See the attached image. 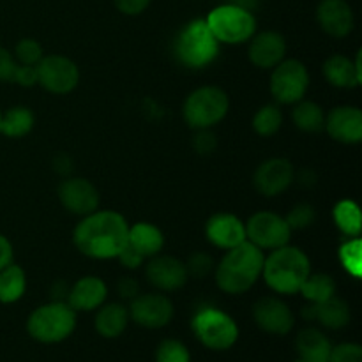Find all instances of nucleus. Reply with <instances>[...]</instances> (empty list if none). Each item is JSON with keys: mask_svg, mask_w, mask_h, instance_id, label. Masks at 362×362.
Here are the masks:
<instances>
[{"mask_svg": "<svg viewBox=\"0 0 362 362\" xmlns=\"http://www.w3.org/2000/svg\"><path fill=\"white\" fill-rule=\"evenodd\" d=\"M329 362H362V349L359 343H339L332 345Z\"/></svg>", "mask_w": 362, "mask_h": 362, "instance_id": "4c0bfd02", "label": "nucleus"}, {"mask_svg": "<svg viewBox=\"0 0 362 362\" xmlns=\"http://www.w3.org/2000/svg\"><path fill=\"white\" fill-rule=\"evenodd\" d=\"M296 180V168L286 158L265 159L253 173V186L262 197L274 198L285 193Z\"/></svg>", "mask_w": 362, "mask_h": 362, "instance_id": "2eb2a0df", "label": "nucleus"}, {"mask_svg": "<svg viewBox=\"0 0 362 362\" xmlns=\"http://www.w3.org/2000/svg\"><path fill=\"white\" fill-rule=\"evenodd\" d=\"M145 278L158 292H175L187 283L186 264L170 255H156L145 262Z\"/></svg>", "mask_w": 362, "mask_h": 362, "instance_id": "dca6fc26", "label": "nucleus"}, {"mask_svg": "<svg viewBox=\"0 0 362 362\" xmlns=\"http://www.w3.org/2000/svg\"><path fill=\"white\" fill-rule=\"evenodd\" d=\"M324 131L334 141L357 145L362 141V112L357 106L341 105L325 113Z\"/></svg>", "mask_w": 362, "mask_h": 362, "instance_id": "f3484780", "label": "nucleus"}, {"mask_svg": "<svg viewBox=\"0 0 362 362\" xmlns=\"http://www.w3.org/2000/svg\"><path fill=\"white\" fill-rule=\"evenodd\" d=\"M219 45H243L257 34V18L239 4H221L205 18Z\"/></svg>", "mask_w": 362, "mask_h": 362, "instance_id": "6e6552de", "label": "nucleus"}, {"mask_svg": "<svg viewBox=\"0 0 362 362\" xmlns=\"http://www.w3.org/2000/svg\"><path fill=\"white\" fill-rule=\"evenodd\" d=\"M126 218L115 211H94L83 216L73 230L76 250L92 260H113L127 246Z\"/></svg>", "mask_w": 362, "mask_h": 362, "instance_id": "f257e3e1", "label": "nucleus"}, {"mask_svg": "<svg viewBox=\"0 0 362 362\" xmlns=\"http://www.w3.org/2000/svg\"><path fill=\"white\" fill-rule=\"evenodd\" d=\"M303 318L310 322H318L322 327L331 329V331H341L350 324L352 311L346 300L341 297L332 296L331 299L318 304H310L303 308Z\"/></svg>", "mask_w": 362, "mask_h": 362, "instance_id": "4be33fe9", "label": "nucleus"}, {"mask_svg": "<svg viewBox=\"0 0 362 362\" xmlns=\"http://www.w3.org/2000/svg\"><path fill=\"white\" fill-rule=\"evenodd\" d=\"M13 83L20 85V87H25V88H30L34 87V85H37V67L18 64V69H16V74H14Z\"/></svg>", "mask_w": 362, "mask_h": 362, "instance_id": "79ce46f5", "label": "nucleus"}, {"mask_svg": "<svg viewBox=\"0 0 362 362\" xmlns=\"http://www.w3.org/2000/svg\"><path fill=\"white\" fill-rule=\"evenodd\" d=\"M108 299V286L99 276H83L69 286L66 303L76 313L95 311Z\"/></svg>", "mask_w": 362, "mask_h": 362, "instance_id": "412c9836", "label": "nucleus"}, {"mask_svg": "<svg viewBox=\"0 0 362 362\" xmlns=\"http://www.w3.org/2000/svg\"><path fill=\"white\" fill-rule=\"evenodd\" d=\"M230 110V98L221 87L205 85L191 92L182 105L184 122L191 129H212L225 120Z\"/></svg>", "mask_w": 362, "mask_h": 362, "instance_id": "423d86ee", "label": "nucleus"}, {"mask_svg": "<svg viewBox=\"0 0 362 362\" xmlns=\"http://www.w3.org/2000/svg\"><path fill=\"white\" fill-rule=\"evenodd\" d=\"M214 260H212L211 255L204 253V251H198L189 257V260L186 262V271L189 278L202 279L205 276H209L211 272H214Z\"/></svg>", "mask_w": 362, "mask_h": 362, "instance_id": "e433bc0d", "label": "nucleus"}, {"mask_svg": "<svg viewBox=\"0 0 362 362\" xmlns=\"http://www.w3.org/2000/svg\"><path fill=\"white\" fill-rule=\"evenodd\" d=\"M338 260L341 267L354 279H361L362 276V240L361 237H350L339 246Z\"/></svg>", "mask_w": 362, "mask_h": 362, "instance_id": "473e14b6", "label": "nucleus"}, {"mask_svg": "<svg viewBox=\"0 0 362 362\" xmlns=\"http://www.w3.org/2000/svg\"><path fill=\"white\" fill-rule=\"evenodd\" d=\"M286 223H288L290 230H306L317 219V211H315L313 205L310 204H297L296 207H292V211L285 216Z\"/></svg>", "mask_w": 362, "mask_h": 362, "instance_id": "c9c22d12", "label": "nucleus"}, {"mask_svg": "<svg viewBox=\"0 0 362 362\" xmlns=\"http://www.w3.org/2000/svg\"><path fill=\"white\" fill-rule=\"evenodd\" d=\"M286 39L276 30L255 34L247 46V59L258 69H272L286 57Z\"/></svg>", "mask_w": 362, "mask_h": 362, "instance_id": "6ab92c4d", "label": "nucleus"}, {"mask_svg": "<svg viewBox=\"0 0 362 362\" xmlns=\"http://www.w3.org/2000/svg\"><path fill=\"white\" fill-rule=\"evenodd\" d=\"M0 120H2V112H0Z\"/></svg>", "mask_w": 362, "mask_h": 362, "instance_id": "09e8293b", "label": "nucleus"}, {"mask_svg": "<svg viewBox=\"0 0 362 362\" xmlns=\"http://www.w3.org/2000/svg\"><path fill=\"white\" fill-rule=\"evenodd\" d=\"M117 292L122 299L133 300L134 297L140 293V286H138V281L131 276H126V278H120L119 283H117Z\"/></svg>", "mask_w": 362, "mask_h": 362, "instance_id": "37998d69", "label": "nucleus"}, {"mask_svg": "<svg viewBox=\"0 0 362 362\" xmlns=\"http://www.w3.org/2000/svg\"><path fill=\"white\" fill-rule=\"evenodd\" d=\"M53 168L62 177H69L71 170H73V161H71V158L67 154H59L53 159Z\"/></svg>", "mask_w": 362, "mask_h": 362, "instance_id": "49530a36", "label": "nucleus"}, {"mask_svg": "<svg viewBox=\"0 0 362 362\" xmlns=\"http://www.w3.org/2000/svg\"><path fill=\"white\" fill-rule=\"evenodd\" d=\"M317 21L322 30L334 39L346 37L356 27L352 6L346 0H320L317 6Z\"/></svg>", "mask_w": 362, "mask_h": 362, "instance_id": "aec40b11", "label": "nucleus"}, {"mask_svg": "<svg viewBox=\"0 0 362 362\" xmlns=\"http://www.w3.org/2000/svg\"><path fill=\"white\" fill-rule=\"evenodd\" d=\"M310 88V71L300 60L283 59L272 67L269 90L278 105H296Z\"/></svg>", "mask_w": 362, "mask_h": 362, "instance_id": "1a4fd4ad", "label": "nucleus"}, {"mask_svg": "<svg viewBox=\"0 0 362 362\" xmlns=\"http://www.w3.org/2000/svg\"><path fill=\"white\" fill-rule=\"evenodd\" d=\"M35 117L34 112L27 106H13L7 112L2 113V120H0V134L7 138H23L34 129Z\"/></svg>", "mask_w": 362, "mask_h": 362, "instance_id": "cd10ccee", "label": "nucleus"}, {"mask_svg": "<svg viewBox=\"0 0 362 362\" xmlns=\"http://www.w3.org/2000/svg\"><path fill=\"white\" fill-rule=\"evenodd\" d=\"M129 322V310L120 303H105L95 310V332L105 339H115L122 336Z\"/></svg>", "mask_w": 362, "mask_h": 362, "instance_id": "393cba45", "label": "nucleus"}, {"mask_svg": "<svg viewBox=\"0 0 362 362\" xmlns=\"http://www.w3.org/2000/svg\"><path fill=\"white\" fill-rule=\"evenodd\" d=\"M332 219H334V225L338 226V230L346 239L361 235V209L357 202L349 200V198L339 200L332 209Z\"/></svg>", "mask_w": 362, "mask_h": 362, "instance_id": "c756f323", "label": "nucleus"}, {"mask_svg": "<svg viewBox=\"0 0 362 362\" xmlns=\"http://www.w3.org/2000/svg\"><path fill=\"white\" fill-rule=\"evenodd\" d=\"M324 78L329 85L336 88H356L362 83V67H361V52L356 59L346 55H331L325 59Z\"/></svg>", "mask_w": 362, "mask_h": 362, "instance_id": "5701e85b", "label": "nucleus"}, {"mask_svg": "<svg viewBox=\"0 0 362 362\" xmlns=\"http://www.w3.org/2000/svg\"><path fill=\"white\" fill-rule=\"evenodd\" d=\"M16 69L18 62L14 59L13 52L0 46V81H4V83H13Z\"/></svg>", "mask_w": 362, "mask_h": 362, "instance_id": "58836bf2", "label": "nucleus"}, {"mask_svg": "<svg viewBox=\"0 0 362 362\" xmlns=\"http://www.w3.org/2000/svg\"><path fill=\"white\" fill-rule=\"evenodd\" d=\"M299 293L310 304L324 303V300L336 296V281L332 279V276L325 274V272H317V274L311 272L304 285L300 286Z\"/></svg>", "mask_w": 362, "mask_h": 362, "instance_id": "7c9ffc66", "label": "nucleus"}, {"mask_svg": "<svg viewBox=\"0 0 362 362\" xmlns=\"http://www.w3.org/2000/svg\"><path fill=\"white\" fill-rule=\"evenodd\" d=\"M57 197L67 212L80 218L98 211L101 204L98 187L83 177H64L57 189Z\"/></svg>", "mask_w": 362, "mask_h": 362, "instance_id": "4468645a", "label": "nucleus"}, {"mask_svg": "<svg viewBox=\"0 0 362 362\" xmlns=\"http://www.w3.org/2000/svg\"><path fill=\"white\" fill-rule=\"evenodd\" d=\"M253 320L260 331L271 336H286L296 325V317L288 304L274 296L258 299L253 304Z\"/></svg>", "mask_w": 362, "mask_h": 362, "instance_id": "ddd939ff", "label": "nucleus"}, {"mask_svg": "<svg viewBox=\"0 0 362 362\" xmlns=\"http://www.w3.org/2000/svg\"><path fill=\"white\" fill-rule=\"evenodd\" d=\"M129 318L144 329H163L172 322L175 308L173 303L163 292L138 293L129 300Z\"/></svg>", "mask_w": 362, "mask_h": 362, "instance_id": "f8f14e48", "label": "nucleus"}, {"mask_svg": "<svg viewBox=\"0 0 362 362\" xmlns=\"http://www.w3.org/2000/svg\"><path fill=\"white\" fill-rule=\"evenodd\" d=\"M156 362H191V354L182 341L166 338L156 349Z\"/></svg>", "mask_w": 362, "mask_h": 362, "instance_id": "72a5a7b5", "label": "nucleus"}, {"mask_svg": "<svg viewBox=\"0 0 362 362\" xmlns=\"http://www.w3.org/2000/svg\"><path fill=\"white\" fill-rule=\"evenodd\" d=\"M127 247H131L140 257L148 260V258L156 257V255H159L163 251V247H165V233L154 223L140 221L136 225L129 226V232H127Z\"/></svg>", "mask_w": 362, "mask_h": 362, "instance_id": "b1692460", "label": "nucleus"}, {"mask_svg": "<svg viewBox=\"0 0 362 362\" xmlns=\"http://www.w3.org/2000/svg\"><path fill=\"white\" fill-rule=\"evenodd\" d=\"M78 324V313L66 300H52L35 308L27 318V332L34 341L57 345L69 338Z\"/></svg>", "mask_w": 362, "mask_h": 362, "instance_id": "20e7f679", "label": "nucleus"}, {"mask_svg": "<svg viewBox=\"0 0 362 362\" xmlns=\"http://www.w3.org/2000/svg\"><path fill=\"white\" fill-rule=\"evenodd\" d=\"M193 147L198 154L207 156L216 151V147H218V140H216L214 133H212L211 129H198L197 136H194L193 140Z\"/></svg>", "mask_w": 362, "mask_h": 362, "instance_id": "ea45409f", "label": "nucleus"}, {"mask_svg": "<svg viewBox=\"0 0 362 362\" xmlns=\"http://www.w3.org/2000/svg\"><path fill=\"white\" fill-rule=\"evenodd\" d=\"M13 258H14L13 244H11V240L7 239L6 235L0 233V271H2L4 267H7L9 264H13Z\"/></svg>", "mask_w": 362, "mask_h": 362, "instance_id": "a18cd8bd", "label": "nucleus"}, {"mask_svg": "<svg viewBox=\"0 0 362 362\" xmlns=\"http://www.w3.org/2000/svg\"><path fill=\"white\" fill-rule=\"evenodd\" d=\"M296 350L308 362H329L332 343L320 329L306 327L297 334Z\"/></svg>", "mask_w": 362, "mask_h": 362, "instance_id": "a878e982", "label": "nucleus"}, {"mask_svg": "<svg viewBox=\"0 0 362 362\" xmlns=\"http://www.w3.org/2000/svg\"><path fill=\"white\" fill-rule=\"evenodd\" d=\"M191 331L202 346L212 352H225L239 341V325L226 311L202 308L191 318Z\"/></svg>", "mask_w": 362, "mask_h": 362, "instance_id": "0eeeda50", "label": "nucleus"}, {"mask_svg": "<svg viewBox=\"0 0 362 362\" xmlns=\"http://www.w3.org/2000/svg\"><path fill=\"white\" fill-rule=\"evenodd\" d=\"M264 258V251L258 250L250 240H244L239 246L225 251V257L214 267L218 288L228 296H243L250 292L262 278Z\"/></svg>", "mask_w": 362, "mask_h": 362, "instance_id": "f03ea898", "label": "nucleus"}, {"mask_svg": "<svg viewBox=\"0 0 362 362\" xmlns=\"http://www.w3.org/2000/svg\"><path fill=\"white\" fill-rule=\"evenodd\" d=\"M37 85L53 95L71 94L80 83L76 62L66 55H45L37 64Z\"/></svg>", "mask_w": 362, "mask_h": 362, "instance_id": "9b49d317", "label": "nucleus"}, {"mask_svg": "<svg viewBox=\"0 0 362 362\" xmlns=\"http://www.w3.org/2000/svg\"><path fill=\"white\" fill-rule=\"evenodd\" d=\"M311 274V262L300 247L285 246L272 250L264 258L262 276L269 288L279 296L299 293L300 286Z\"/></svg>", "mask_w": 362, "mask_h": 362, "instance_id": "7ed1b4c3", "label": "nucleus"}, {"mask_svg": "<svg viewBox=\"0 0 362 362\" xmlns=\"http://www.w3.org/2000/svg\"><path fill=\"white\" fill-rule=\"evenodd\" d=\"M292 122L303 133H322L325 124V112L318 103L300 99L296 105H292Z\"/></svg>", "mask_w": 362, "mask_h": 362, "instance_id": "bb28decb", "label": "nucleus"}, {"mask_svg": "<svg viewBox=\"0 0 362 362\" xmlns=\"http://www.w3.org/2000/svg\"><path fill=\"white\" fill-rule=\"evenodd\" d=\"M253 131L262 138H271L281 129L283 126V113L278 105H265L257 110L251 120Z\"/></svg>", "mask_w": 362, "mask_h": 362, "instance_id": "2f4dec72", "label": "nucleus"}, {"mask_svg": "<svg viewBox=\"0 0 362 362\" xmlns=\"http://www.w3.org/2000/svg\"><path fill=\"white\" fill-rule=\"evenodd\" d=\"M117 260H119L120 264H122L126 269H131V271H134V269L141 267V265H144L145 262H147L144 257H140V255H138L136 251H133V250H131V247H127V246L124 247L122 253H120L119 257H117Z\"/></svg>", "mask_w": 362, "mask_h": 362, "instance_id": "c03bdc74", "label": "nucleus"}, {"mask_svg": "<svg viewBox=\"0 0 362 362\" xmlns=\"http://www.w3.org/2000/svg\"><path fill=\"white\" fill-rule=\"evenodd\" d=\"M246 240L262 251H272L290 244L292 230L286 223L285 216L271 211H260L250 216L246 223Z\"/></svg>", "mask_w": 362, "mask_h": 362, "instance_id": "9d476101", "label": "nucleus"}, {"mask_svg": "<svg viewBox=\"0 0 362 362\" xmlns=\"http://www.w3.org/2000/svg\"><path fill=\"white\" fill-rule=\"evenodd\" d=\"M293 362H308V361H304V359H300V357H297V359L293 361Z\"/></svg>", "mask_w": 362, "mask_h": 362, "instance_id": "de8ad7c7", "label": "nucleus"}, {"mask_svg": "<svg viewBox=\"0 0 362 362\" xmlns=\"http://www.w3.org/2000/svg\"><path fill=\"white\" fill-rule=\"evenodd\" d=\"M205 237L214 247L228 251L246 240V225L232 212H216L205 223Z\"/></svg>", "mask_w": 362, "mask_h": 362, "instance_id": "a211bd4d", "label": "nucleus"}, {"mask_svg": "<svg viewBox=\"0 0 362 362\" xmlns=\"http://www.w3.org/2000/svg\"><path fill=\"white\" fill-rule=\"evenodd\" d=\"M173 53L187 69H204L218 59L219 42L205 18H197L180 28L173 42Z\"/></svg>", "mask_w": 362, "mask_h": 362, "instance_id": "39448f33", "label": "nucleus"}, {"mask_svg": "<svg viewBox=\"0 0 362 362\" xmlns=\"http://www.w3.org/2000/svg\"><path fill=\"white\" fill-rule=\"evenodd\" d=\"M27 292V274L16 264H9L0 271V303L14 304Z\"/></svg>", "mask_w": 362, "mask_h": 362, "instance_id": "c85d7f7f", "label": "nucleus"}, {"mask_svg": "<svg viewBox=\"0 0 362 362\" xmlns=\"http://www.w3.org/2000/svg\"><path fill=\"white\" fill-rule=\"evenodd\" d=\"M152 0H113L117 11L126 16H138L144 11H147V7L151 6Z\"/></svg>", "mask_w": 362, "mask_h": 362, "instance_id": "a19ab883", "label": "nucleus"}, {"mask_svg": "<svg viewBox=\"0 0 362 362\" xmlns=\"http://www.w3.org/2000/svg\"><path fill=\"white\" fill-rule=\"evenodd\" d=\"M13 55L18 64H23V66H37L42 57H45V52H42L41 42H37L35 39L25 37L16 42Z\"/></svg>", "mask_w": 362, "mask_h": 362, "instance_id": "f704fd0d", "label": "nucleus"}]
</instances>
